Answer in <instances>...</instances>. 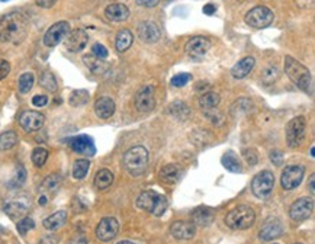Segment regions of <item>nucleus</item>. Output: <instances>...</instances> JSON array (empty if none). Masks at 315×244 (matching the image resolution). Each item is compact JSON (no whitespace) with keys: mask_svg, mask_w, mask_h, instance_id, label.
I'll return each instance as SVG.
<instances>
[{"mask_svg":"<svg viewBox=\"0 0 315 244\" xmlns=\"http://www.w3.org/2000/svg\"><path fill=\"white\" fill-rule=\"evenodd\" d=\"M137 29H138L139 39L147 44H154L160 39V29L154 22H150V21L141 22Z\"/></svg>","mask_w":315,"mask_h":244,"instance_id":"aec40b11","label":"nucleus"},{"mask_svg":"<svg viewBox=\"0 0 315 244\" xmlns=\"http://www.w3.org/2000/svg\"><path fill=\"white\" fill-rule=\"evenodd\" d=\"M270 160L276 165V166H280L283 163V154L280 151H272L270 153Z\"/></svg>","mask_w":315,"mask_h":244,"instance_id":"603ef678","label":"nucleus"},{"mask_svg":"<svg viewBox=\"0 0 315 244\" xmlns=\"http://www.w3.org/2000/svg\"><path fill=\"white\" fill-rule=\"evenodd\" d=\"M193 218V224L199 225V227H208L214 222L215 212L214 209L208 208V206H199L193 211L192 214Z\"/></svg>","mask_w":315,"mask_h":244,"instance_id":"5701e85b","label":"nucleus"},{"mask_svg":"<svg viewBox=\"0 0 315 244\" xmlns=\"http://www.w3.org/2000/svg\"><path fill=\"white\" fill-rule=\"evenodd\" d=\"M114 183V173L108 169H102L96 173L95 176V186L99 189V191H103V189H108L111 185Z\"/></svg>","mask_w":315,"mask_h":244,"instance_id":"c756f323","label":"nucleus"},{"mask_svg":"<svg viewBox=\"0 0 315 244\" xmlns=\"http://www.w3.org/2000/svg\"><path fill=\"white\" fill-rule=\"evenodd\" d=\"M250 109H252V102L247 98H241L239 101H235L234 105L231 106V115L241 116L244 114H249Z\"/></svg>","mask_w":315,"mask_h":244,"instance_id":"c9c22d12","label":"nucleus"},{"mask_svg":"<svg viewBox=\"0 0 315 244\" xmlns=\"http://www.w3.org/2000/svg\"><path fill=\"white\" fill-rule=\"evenodd\" d=\"M211 48V41L205 37H193L188 41L185 50L190 57H203Z\"/></svg>","mask_w":315,"mask_h":244,"instance_id":"a211bd4d","label":"nucleus"},{"mask_svg":"<svg viewBox=\"0 0 315 244\" xmlns=\"http://www.w3.org/2000/svg\"><path fill=\"white\" fill-rule=\"evenodd\" d=\"M137 205L144 211H148L152 215L160 217L166 212L169 202H167V198L164 195H160V193L154 192V191H145L138 196Z\"/></svg>","mask_w":315,"mask_h":244,"instance_id":"39448f33","label":"nucleus"},{"mask_svg":"<svg viewBox=\"0 0 315 244\" xmlns=\"http://www.w3.org/2000/svg\"><path fill=\"white\" fill-rule=\"evenodd\" d=\"M303 175H305V169L302 166H288L285 167L283 173H282V178H280V183H282V188L285 191H292V189H296L301 182L303 179Z\"/></svg>","mask_w":315,"mask_h":244,"instance_id":"1a4fd4ad","label":"nucleus"},{"mask_svg":"<svg viewBox=\"0 0 315 244\" xmlns=\"http://www.w3.org/2000/svg\"><path fill=\"white\" fill-rule=\"evenodd\" d=\"M83 63L86 64V67H88L92 73H95V74H98V76L105 74V73L109 70V64H108L105 60L95 57L93 54L85 55V57H83Z\"/></svg>","mask_w":315,"mask_h":244,"instance_id":"393cba45","label":"nucleus"},{"mask_svg":"<svg viewBox=\"0 0 315 244\" xmlns=\"http://www.w3.org/2000/svg\"><path fill=\"white\" fill-rule=\"evenodd\" d=\"M282 232H283L282 221L276 217H272V218L266 219V222L263 224V227L260 230V238L265 241H270V240L280 237Z\"/></svg>","mask_w":315,"mask_h":244,"instance_id":"f3484780","label":"nucleus"},{"mask_svg":"<svg viewBox=\"0 0 315 244\" xmlns=\"http://www.w3.org/2000/svg\"><path fill=\"white\" fill-rule=\"evenodd\" d=\"M190 80V74L189 73H180V74H176L175 77L172 78V86L175 88H183L189 83Z\"/></svg>","mask_w":315,"mask_h":244,"instance_id":"a18cd8bd","label":"nucleus"},{"mask_svg":"<svg viewBox=\"0 0 315 244\" xmlns=\"http://www.w3.org/2000/svg\"><path fill=\"white\" fill-rule=\"evenodd\" d=\"M170 232L177 240H190L196 232V225L189 221H176L172 224Z\"/></svg>","mask_w":315,"mask_h":244,"instance_id":"6ab92c4d","label":"nucleus"},{"mask_svg":"<svg viewBox=\"0 0 315 244\" xmlns=\"http://www.w3.org/2000/svg\"><path fill=\"white\" fill-rule=\"evenodd\" d=\"M39 205H47V202H48V198L45 196V195H41V198H39Z\"/></svg>","mask_w":315,"mask_h":244,"instance_id":"bf43d9fd","label":"nucleus"},{"mask_svg":"<svg viewBox=\"0 0 315 244\" xmlns=\"http://www.w3.org/2000/svg\"><path fill=\"white\" fill-rule=\"evenodd\" d=\"M135 2H137V5L142 6V8H154L159 5L160 0H135Z\"/></svg>","mask_w":315,"mask_h":244,"instance_id":"864d4df0","label":"nucleus"},{"mask_svg":"<svg viewBox=\"0 0 315 244\" xmlns=\"http://www.w3.org/2000/svg\"><path fill=\"white\" fill-rule=\"evenodd\" d=\"M315 155V148L314 147H311V157H314Z\"/></svg>","mask_w":315,"mask_h":244,"instance_id":"680f3d73","label":"nucleus"},{"mask_svg":"<svg viewBox=\"0 0 315 244\" xmlns=\"http://www.w3.org/2000/svg\"><path fill=\"white\" fill-rule=\"evenodd\" d=\"M28 18L22 12H9L0 16V41L21 44L28 35Z\"/></svg>","mask_w":315,"mask_h":244,"instance_id":"f257e3e1","label":"nucleus"},{"mask_svg":"<svg viewBox=\"0 0 315 244\" xmlns=\"http://www.w3.org/2000/svg\"><path fill=\"white\" fill-rule=\"evenodd\" d=\"M88 101H89V92L83 89L71 92L70 99H68V102H70L71 106H83V105L88 103Z\"/></svg>","mask_w":315,"mask_h":244,"instance_id":"4c0bfd02","label":"nucleus"},{"mask_svg":"<svg viewBox=\"0 0 315 244\" xmlns=\"http://www.w3.org/2000/svg\"><path fill=\"white\" fill-rule=\"evenodd\" d=\"M18 142V135L15 131H6L0 135V150L2 151H6V150H11L16 145Z\"/></svg>","mask_w":315,"mask_h":244,"instance_id":"e433bc0d","label":"nucleus"},{"mask_svg":"<svg viewBox=\"0 0 315 244\" xmlns=\"http://www.w3.org/2000/svg\"><path fill=\"white\" fill-rule=\"evenodd\" d=\"M92 54L95 55V57H98V58H102V60H105L106 57H108V48L105 47V45H102V44H95L93 47H92Z\"/></svg>","mask_w":315,"mask_h":244,"instance_id":"49530a36","label":"nucleus"},{"mask_svg":"<svg viewBox=\"0 0 315 244\" xmlns=\"http://www.w3.org/2000/svg\"><path fill=\"white\" fill-rule=\"evenodd\" d=\"M88 41V32L85 29H74V31L68 32L67 37L64 38V45L68 51L80 52L86 48Z\"/></svg>","mask_w":315,"mask_h":244,"instance_id":"4468645a","label":"nucleus"},{"mask_svg":"<svg viewBox=\"0 0 315 244\" xmlns=\"http://www.w3.org/2000/svg\"><path fill=\"white\" fill-rule=\"evenodd\" d=\"M48 158V151L42 147H38L32 151V163L37 167H42Z\"/></svg>","mask_w":315,"mask_h":244,"instance_id":"79ce46f5","label":"nucleus"},{"mask_svg":"<svg viewBox=\"0 0 315 244\" xmlns=\"http://www.w3.org/2000/svg\"><path fill=\"white\" fill-rule=\"evenodd\" d=\"M11 71V64L6 60H0V80L6 77Z\"/></svg>","mask_w":315,"mask_h":244,"instance_id":"3c124183","label":"nucleus"},{"mask_svg":"<svg viewBox=\"0 0 315 244\" xmlns=\"http://www.w3.org/2000/svg\"><path fill=\"white\" fill-rule=\"evenodd\" d=\"M116 244H135V243H132V241H126V240H124V241H119V243H116Z\"/></svg>","mask_w":315,"mask_h":244,"instance_id":"052dcab7","label":"nucleus"},{"mask_svg":"<svg viewBox=\"0 0 315 244\" xmlns=\"http://www.w3.org/2000/svg\"><path fill=\"white\" fill-rule=\"evenodd\" d=\"M61 180H63L61 179V176L57 175V173L47 176V178L44 179V182H42V185H41V191H44V192H55V191L60 188Z\"/></svg>","mask_w":315,"mask_h":244,"instance_id":"f704fd0d","label":"nucleus"},{"mask_svg":"<svg viewBox=\"0 0 315 244\" xmlns=\"http://www.w3.org/2000/svg\"><path fill=\"white\" fill-rule=\"evenodd\" d=\"M314 183H315V175H311V178H309V193H311V195H315Z\"/></svg>","mask_w":315,"mask_h":244,"instance_id":"13d9d810","label":"nucleus"},{"mask_svg":"<svg viewBox=\"0 0 315 244\" xmlns=\"http://www.w3.org/2000/svg\"><path fill=\"white\" fill-rule=\"evenodd\" d=\"M275 15L266 6H256L246 15V24L256 29H263L273 24Z\"/></svg>","mask_w":315,"mask_h":244,"instance_id":"423d86ee","label":"nucleus"},{"mask_svg":"<svg viewBox=\"0 0 315 244\" xmlns=\"http://www.w3.org/2000/svg\"><path fill=\"white\" fill-rule=\"evenodd\" d=\"M312 209H314V201L311 198H308V196H303V198L296 199L292 204L289 209V215L293 221L301 222V221L309 218Z\"/></svg>","mask_w":315,"mask_h":244,"instance_id":"9d476101","label":"nucleus"},{"mask_svg":"<svg viewBox=\"0 0 315 244\" xmlns=\"http://www.w3.org/2000/svg\"><path fill=\"white\" fill-rule=\"evenodd\" d=\"M95 112L96 115L102 118V119H108L115 114V102L114 99L105 96V98H101L98 99L96 103H95Z\"/></svg>","mask_w":315,"mask_h":244,"instance_id":"a878e982","label":"nucleus"},{"mask_svg":"<svg viewBox=\"0 0 315 244\" xmlns=\"http://www.w3.org/2000/svg\"><path fill=\"white\" fill-rule=\"evenodd\" d=\"M47 103H48V98H47L45 95H37V96L32 98V105L37 106V108H42V106H45Z\"/></svg>","mask_w":315,"mask_h":244,"instance_id":"8fccbe9b","label":"nucleus"},{"mask_svg":"<svg viewBox=\"0 0 315 244\" xmlns=\"http://www.w3.org/2000/svg\"><path fill=\"white\" fill-rule=\"evenodd\" d=\"M35 3L38 5L39 8H44V9H50V8H52V6L57 3V0H35Z\"/></svg>","mask_w":315,"mask_h":244,"instance_id":"5fc2aeb1","label":"nucleus"},{"mask_svg":"<svg viewBox=\"0 0 315 244\" xmlns=\"http://www.w3.org/2000/svg\"><path fill=\"white\" fill-rule=\"evenodd\" d=\"M89 167H90V161L86 158H78L73 165V178L76 180H82L86 178L89 173Z\"/></svg>","mask_w":315,"mask_h":244,"instance_id":"72a5a7b5","label":"nucleus"},{"mask_svg":"<svg viewBox=\"0 0 315 244\" xmlns=\"http://www.w3.org/2000/svg\"><path fill=\"white\" fill-rule=\"evenodd\" d=\"M3 211L9 215V218L18 219L24 217L28 212V205L24 202H19V201H13V202H8L3 206Z\"/></svg>","mask_w":315,"mask_h":244,"instance_id":"c85d7f7f","label":"nucleus"},{"mask_svg":"<svg viewBox=\"0 0 315 244\" xmlns=\"http://www.w3.org/2000/svg\"><path fill=\"white\" fill-rule=\"evenodd\" d=\"M68 32H70L68 22H64V21L57 22V24L50 26V29L45 32V35H44V44L47 47H55V45H58L67 37Z\"/></svg>","mask_w":315,"mask_h":244,"instance_id":"f8f14e48","label":"nucleus"},{"mask_svg":"<svg viewBox=\"0 0 315 244\" xmlns=\"http://www.w3.org/2000/svg\"><path fill=\"white\" fill-rule=\"evenodd\" d=\"M202 12L205 13V15H208V16H211V15H214V13L216 12V6L212 5V3H208V5H205V6H203Z\"/></svg>","mask_w":315,"mask_h":244,"instance_id":"4d7b16f0","label":"nucleus"},{"mask_svg":"<svg viewBox=\"0 0 315 244\" xmlns=\"http://www.w3.org/2000/svg\"><path fill=\"white\" fill-rule=\"evenodd\" d=\"M155 106V99H154V88L152 86H144L137 92L135 95V108L139 112H151Z\"/></svg>","mask_w":315,"mask_h":244,"instance_id":"2eb2a0df","label":"nucleus"},{"mask_svg":"<svg viewBox=\"0 0 315 244\" xmlns=\"http://www.w3.org/2000/svg\"><path fill=\"white\" fill-rule=\"evenodd\" d=\"M105 16L111 22H124L129 18V9L122 3H114L105 9Z\"/></svg>","mask_w":315,"mask_h":244,"instance_id":"4be33fe9","label":"nucleus"},{"mask_svg":"<svg viewBox=\"0 0 315 244\" xmlns=\"http://www.w3.org/2000/svg\"><path fill=\"white\" fill-rule=\"evenodd\" d=\"M65 221H67V212L65 211H57L55 214H52L48 218L44 219V227L48 231H55V230L63 227Z\"/></svg>","mask_w":315,"mask_h":244,"instance_id":"cd10ccee","label":"nucleus"},{"mask_svg":"<svg viewBox=\"0 0 315 244\" xmlns=\"http://www.w3.org/2000/svg\"><path fill=\"white\" fill-rule=\"evenodd\" d=\"M305 131H306V121L303 116H296L290 119L286 127V142L290 148L301 145V142L305 138Z\"/></svg>","mask_w":315,"mask_h":244,"instance_id":"6e6552de","label":"nucleus"},{"mask_svg":"<svg viewBox=\"0 0 315 244\" xmlns=\"http://www.w3.org/2000/svg\"><path fill=\"white\" fill-rule=\"evenodd\" d=\"M0 2H9V0H0Z\"/></svg>","mask_w":315,"mask_h":244,"instance_id":"e2e57ef3","label":"nucleus"},{"mask_svg":"<svg viewBox=\"0 0 315 244\" xmlns=\"http://www.w3.org/2000/svg\"><path fill=\"white\" fill-rule=\"evenodd\" d=\"M118 231H119V222L114 217H106L98 224L96 237L103 243H108V241L114 240Z\"/></svg>","mask_w":315,"mask_h":244,"instance_id":"ddd939ff","label":"nucleus"},{"mask_svg":"<svg viewBox=\"0 0 315 244\" xmlns=\"http://www.w3.org/2000/svg\"><path fill=\"white\" fill-rule=\"evenodd\" d=\"M68 144L71 147L73 151H76L78 154L83 155H93L96 153V148H95V141L89 137V135H77L73 137L71 140H68Z\"/></svg>","mask_w":315,"mask_h":244,"instance_id":"dca6fc26","label":"nucleus"},{"mask_svg":"<svg viewBox=\"0 0 315 244\" xmlns=\"http://www.w3.org/2000/svg\"><path fill=\"white\" fill-rule=\"evenodd\" d=\"M134 42V35L129 29H121L118 34H116V38H115V47H116V51L118 52H125Z\"/></svg>","mask_w":315,"mask_h":244,"instance_id":"bb28decb","label":"nucleus"},{"mask_svg":"<svg viewBox=\"0 0 315 244\" xmlns=\"http://www.w3.org/2000/svg\"><path fill=\"white\" fill-rule=\"evenodd\" d=\"M243 154H244L246 161H247L250 166H254V165L259 161V154H257L254 150H252V148H250V150H244V153H243Z\"/></svg>","mask_w":315,"mask_h":244,"instance_id":"09e8293b","label":"nucleus"},{"mask_svg":"<svg viewBox=\"0 0 315 244\" xmlns=\"http://www.w3.org/2000/svg\"><path fill=\"white\" fill-rule=\"evenodd\" d=\"M221 163H222V166L225 167L228 172H232V173H240L241 172V163L237 158V155L234 154L232 151H227L225 154L222 155Z\"/></svg>","mask_w":315,"mask_h":244,"instance_id":"473e14b6","label":"nucleus"},{"mask_svg":"<svg viewBox=\"0 0 315 244\" xmlns=\"http://www.w3.org/2000/svg\"><path fill=\"white\" fill-rule=\"evenodd\" d=\"M60 241V238L57 237V235H47V237H44L42 240H41V244H58Z\"/></svg>","mask_w":315,"mask_h":244,"instance_id":"6e6d98bb","label":"nucleus"},{"mask_svg":"<svg viewBox=\"0 0 315 244\" xmlns=\"http://www.w3.org/2000/svg\"><path fill=\"white\" fill-rule=\"evenodd\" d=\"M167 112L170 115L175 116V118H177V119H180V121H185L190 115L189 106L185 102H180V101L170 103L169 108H167Z\"/></svg>","mask_w":315,"mask_h":244,"instance_id":"7c9ffc66","label":"nucleus"},{"mask_svg":"<svg viewBox=\"0 0 315 244\" xmlns=\"http://www.w3.org/2000/svg\"><path fill=\"white\" fill-rule=\"evenodd\" d=\"M39 85H41L44 89L50 90V92H57V89H58L57 80H55V77L51 74L50 71L42 73V76L39 78Z\"/></svg>","mask_w":315,"mask_h":244,"instance_id":"ea45409f","label":"nucleus"},{"mask_svg":"<svg viewBox=\"0 0 315 244\" xmlns=\"http://www.w3.org/2000/svg\"><path fill=\"white\" fill-rule=\"evenodd\" d=\"M26 180V170L22 166H18L16 172H15V176L12 180L9 182V186L11 188H21Z\"/></svg>","mask_w":315,"mask_h":244,"instance_id":"37998d69","label":"nucleus"},{"mask_svg":"<svg viewBox=\"0 0 315 244\" xmlns=\"http://www.w3.org/2000/svg\"><path fill=\"white\" fill-rule=\"evenodd\" d=\"M2 231H3V228H2V227H0V232H2Z\"/></svg>","mask_w":315,"mask_h":244,"instance_id":"0e129e2a","label":"nucleus"},{"mask_svg":"<svg viewBox=\"0 0 315 244\" xmlns=\"http://www.w3.org/2000/svg\"><path fill=\"white\" fill-rule=\"evenodd\" d=\"M34 227H35V222H34V219L28 218V217H25V218L21 219V221L18 222V231H19V234H21V235H25L26 232L31 231Z\"/></svg>","mask_w":315,"mask_h":244,"instance_id":"c03bdc74","label":"nucleus"},{"mask_svg":"<svg viewBox=\"0 0 315 244\" xmlns=\"http://www.w3.org/2000/svg\"><path fill=\"white\" fill-rule=\"evenodd\" d=\"M273 186H275V176L269 170H263L259 175H256L252 182L253 193H254V196L260 198V199L267 198L273 191Z\"/></svg>","mask_w":315,"mask_h":244,"instance_id":"0eeeda50","label":"nucleus"},{"mask_svg":"<svg viewBox=\"0 0 315 244\" xmlns=\"http://www.w3.org/2000/svg\"><path fill=\"white\" fill-rule=\"evenodd\" d=\"M273 244H276V243H273Z\"/></svg>","mask_w":315,"mask_h":244,"instance_id":"338daca9","label":"nucleus"},{"mask_svg":"<svg viewBox=\"0 0 315 244\" xmlns=\"http://www.w3.org/2000/svg\"><path fill=\"white\" fill-rule=\"evenodd\" d=\"M254 221H256V212L253 208L247 205L235 206L225 217L227 227L232 228V230H247V228L253 227Z\"/></svg>","mask_w":315,"mask_h":244,"instance_id":"20e7f679","label":"nucleus"},{"mask_svg":"<svg viewBox=\"0 0 315 244\" xmlns=\"http://www.w3.org/2000/svg\"><path fill=\"white\" fill-rule=\"evenodd\" d=\"M122 165L131 176H141L148 166V150L142 145H134L122 157Z\"/></svg>","mask_w":315,"mask_h":244,"instance_id":"f03ea898","label":"nucleus"},{"mask_svg":"<svg viewBox=\"0 0 315 244\" xmlns=\"http://www.w3.org/2000/svg\"><path fill=\"white\" fill-rule=\"evenodd\" d=\"M254 64H256V60L253 57H244L243 60H240L239 63L231 68V76L237 78V80L247 77L254 68Z\"/></svg>","mask_w":315,"mask_h":244,"instance_id":"b1692460","label":"nucleus"},{"mask_svg":"<svg viewBox=\"0 0 315 244\" xmlns=\"http://www.w3.org/2000/svg\"><path fill=\"white\" fill-rule=\"evenodd\" d=\"M45 116L37 111H24L19 116V125L26 132H37L44 127Z\"/></svg>","mask_w":315,"mask_h":244,"instance_id":"9b49d317","label":"nucleus"},{"mask_svg":"<svg viewBox=\"0 0 315 244\" xmlns=\"http://www.w3.org/2000/svg\"><path fill=\"white\" fill-rule=\"evenodd\" d=\"M293 244H301V243H293Z\"/></svg>","mask_w":315,"mask_h":244,"instance_id":"69168bd1","label":"nucleus"},{"mask_svg":"<svg viewBox=\"0 0 315 244\" xmlns=\"http://www.w3.org/2000/svg\"><path fill=\"white\" fill-rule=\"evenodd\" d=\"M182 176H183V170L179 165H166L159 173V178L164 185H175L182 179Z\"/></svg>","mask_w":315,"mask_h":244,"instance_id":"412c9836","label":"nucleus"},{"mask_svg":"<svg viewBox=\"0 0 315 244\" xmlns=\"http://www.w3.org/2000/svg\"><path fill=\"white\" fill-rule=\"evenodd\" d=\"M206 112V116L212 121V124H216V125H221L222 121H224V115L219 112V111H205Z\"/></svg>","mask_w":315,"mask_h":244,"instance_id":"de8ad7c7","label":"nucleus"},{"mask_svg":"<svg viewBox=\"0 0 315 244\" xmlns=\"http://www.w3.org/2000/svg\"><path fill=\"white\" fill-rule=\"evenodd\" d=\"M219 102H221V98L215 92H206V93H203L201 98H199V106H201L203 111L215 109L219 105Z\"/></svg>","mask_w":315,"mask_h":244,"instance_id":"2f4dec72","label":"nucleus"},{"mask_svg":"<svg viewBox=\"0 0 315 244\" xmlns=\"http://www.w3.org/2000/svg\"><path fill=\"white\" fill-rule=\"evenodd\" d=\"M277 78H279V70H277L276 67H273V65L266 67L265 70L262 71V82L265 85H267V86L273 85Z\"/></svg>","mask_w":315,"mask_h":244,"instance_id":"a19ab883","label":"nucleus"},{"mask_svg":"<svg viewBox=\"0 0 315 244\" xmlns=\"http://www.w3.org/2000/svg\"><path fill=\"white\" fill-rule=\"evenodd\" d=\"M34 82H35V78H34V74H32V73H24V74L19 77V82H18L19 92H21L22 95L29 93V90L32 89V86H34Z\"/></svg>","mask_w":315,"mask_h":244,"instance_id":"58836bf2","label":"nucleus"},{"mask_svg":"<svg viewBox=\"0 0 315 244\" xmlns=\"http://www.w3.org/2000/svg\"><path fill=\"white\" fill-rule=\"evenodd\" d=\"M285 71L288 74V77L303 92H311L312 88V77H311V73L309 70L301 64L299 61H296L295 58L292 57H285Z\"/></svg>","mask_w":315,"mask_h":244,"instance_id":"7ed1b4c3","label":"nucleus"}]
</instances>
